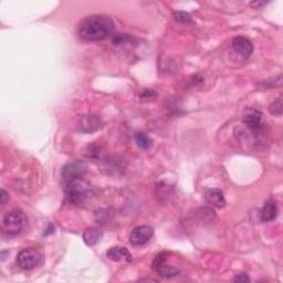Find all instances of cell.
Returning <instances> with one entry per match:
<instances>
[{"mask_svg": "<svg viewBox=\"0 0 283 283\" xmlns=\"http://www.w3.org/2000/svg\"><path fill=\"white\" fill-rule=\"evenodd\" d=\"M114 22L110 17L103 14H95L85 18L80 23L79 36L85 41L103 40L111 35Z\"/></svg>", "mask_w": 283, "mask_h": 283, "instance_id": "6da1fadb", "label": "cell"}, {"mask_svg": "<svg viewBox=\"0 0 283 283\" xmlns=\"http://www.w3.org/2000/svg\"><path fill=\"white\" fill-rule=\"evenodd\" d=\"M26 215L20 209H12L8 212L2 219V229L8 234H18L25 227Z\"/></svg>", "mask_w": 283, "mask_h": 283, "instance_id": "7a4b0ae2", "label": "cell"}, {"mask_svg": "<svg viewBox=\"0 0 283 283\" xmlns=\"http://www.w3.org/2000/svg\"><path fill=\"white\" fill-rule=\"evenodd\" d=\"M65 195L72 205H81L88 197V187L82 178L73 179L64 186Z\"/></svg>", "mask_w": 283, "mask_h": 283, "instance_id": "3957f363", "label": "cell"}, {"mask_svg": "<svg viewBox=\"0 0 283 283\" xmlns=\"http://www.w3.org/2000/svg\"><path fill=\"white\" fill-rule=\"evenodd\" d=\"M243 123L253 133H262V112L257 108H247L242 114Z\"/></svg>", "mask_w": 283, "mask_h": 283, "instance_id": "277c9868", "label": "cell"}, {"mask_svg": "<svg viewBox=\"0 0 283 283\" xmlns=\"http://www.w3.org/2000/svg\"><path fill=\"white\" fill-rule=\"evenodd\" d=\"M40 260V255L33 249H25L18 253L17 265L22 270H31Z\"/></svg>", "mask_w": 283, "mask_h": 283, "instance_id": "5b68a950", "label": "cell"}, {"mask_svg": "<svg viewBox=\"0 0 283 283\" xmlns=\"http://www.w3.org/2000/svg\"><path fill=\"white\" fill-rule=\"evenodd\" d=\"M85 171V165L81 162H74L70 163L66 166H64V169L62 170L61 172V179L62 184L64 186L70 183L73 179L76 178H82V176Z\"/></svg>", "mask_w": 283, "mask_h": 283, "instance_id": "8992f818", "label": "cell"}, {"mask_svg": "<svg viewBox=\"0 0 283 283\" xmlns=\"http://www.w3.org/2000/svg\"><path fill=\"white\" fill-rule=\"evenodd\" d=\"M102 127V121L97 115L86 114L81 116L78 122V131L83 134H92Z\"/></svg>", "mask_w": 283, "mask_h": 283, "instance_id": "52a82bcc", "label": "cell"}, {"mask_svg": "<svg viewBox=\"0 0 283 283\" xmlns=\"http://www.w3.org/2000/svg\"><path fill=\"white\" fill-rule=\"evenodd\" d=\"M154 234V229L151 226H138L132 230L129 234V242L133 246H143L151 240Z\"/></svg>", "mask_w": 283, "mask_h": 283, "instance_id": "ba28073f", "label": "cell"}, {"mask_svg": "<svg viewBox=\"0 0 283 283\" xmlns=\"http://www.w3.org/2000/svg\"><path fill=\"white\" fill-rule=\"evenodd\" d=\"M166 257L164 255L157 256L154 263H153V267H154V270L163 278H171L175 277L179 273L178 268H175L172 266L166 265Z\"/></svg>", "mask_w": 283, "mask_h": 283, "instance_id": "9c48e42d", "label": "cell"}, {"mask_svg": "<svg viewBox=\"0 0 283 283\" xmlns=\"http://www.w3.org/2000/svg\"><path fill=\"white\" fill-rule=\"evenodd\" d=\"M231 46H232V49L234 50V52L238 54L239 56H241L243 59H247V57H250L253 51L252 42L246 37L239 36V37L233 38Z\"/></svg>", "mask_w": 283, "mask_h": 283, "instance_id": "30bf717a", "label": "cell"}, {"mask_svg": "<svg viewBox=\"0 0 283 283\" xmlns=\"http://www.w3.org/2000/svg\"><path fill=\"white\" fill-rule=\"evenodd\" d=\"M206 201L215 208H224L226 206V199H225L223 190L218 188L207 190V193H206Z\"/></svg>", "mask_w": 283, "mask_h": 283, "instance_id": "8fae6325", "label": "cell"}, {"mask_svg": "<svg viewBox=\"0 0 283 283\" xmlns=\"http://www.w3.org/2000/svg\"><path fill=\"white\" fill-rule=\"evenodd\" d=\"M278 216V205L275 200H268L260 210V220L262 223H269L275 220Z\"/></svg>", "mask_w": 283, "mask_h": 283, "instance_id": "7c38bea8", "label": "cell"}, {"mask_svg": "<svg viewBox=\"0 0 283 283\" xmlns=\"http://www.w3.org/2000/svg\"><path fill=\"white\" fill-rule=\"evenodd\" d=\"M107 257L112 261H119V260H125L127 262H131L133 258L131 253L124 247H113L110 249L107 252Z\"/></svg>", "mask_w": 283, "mask_h": 283, "instance_id": "4fadbf2b", "label": "cell"}, {"mask_svg": "<svg viewBox=\"0 0 283 283\" xmlns=\"http://www.w3.org/2000/svg\"><path fill=\"white\" fill-rule=\"evenodd\" d=\"M101 238H102V232H101L99 229L95 228L86 229L83 233V240L88 246H94V244H97Z\"/></svg>", "mask_w": 283, "mask_h": 283, "instance_id": "5bb4252c", "label": "cell"}, {"mask_svg": "<svg viewBox=\"0 0 283 283\" xmlns=\"http://www.w3.org/2000/svg\"><path fill=\"white\" fill-rule=\"evenodd\" d=\"M135 142L137 146L142 148V150H148L152 146V140L148 137L147 134L144 132H138L135 135Z\"/></svg>", "mask_w": 283, "mask_h": 283, "instance_id": "9a60e30c", "label": "cell"}, {"mask_svg": "<svg viewBox=\"0 0 283 283\" xmlns=\"http://www.w3.org/2000/svg\"><path fill=\"white\" fill-rule=\"evenodd\" d=\"M174 18H175V20L179 23H191L193 22V18H191V16L188 12L176 11V12H174Z\"/></svg>", "mask_w": 283, "mask_h": 283, "instance_id": "2e32d148", "label": "cell"}, {"mask_svg": "<svg viewBox=\"0 0 283 283\" xmlns=\"http://www.w3.org/2000/svg\"><path fill=\"white\" fill-rule=\"evenodd\" d=\"M102 154V150H101L100 145L98 144H91L88 146V151H86V156L91 158H99Z\"/></svg>", "mask_w": 283, "mask_h": 283, "instance_id": "e0dca14e", "label": "cell"}, {"mask_svg": "<svg viewBox=\"0 0 283 283\" xmlns=\"http://www.w3.org/2000/svg\"><path fill=\"white\" fill-rule=\"evenodd\" d=\"M270 112L273 115H277V116H280V115H282V99L281 98H279L271 104Z\"/></svg>", "mask_w": 283, "mask_h": 283, "instance_id": "ac0fdd59", "label": "cell"}, {"mask_svg": "<svg viewBox=\"0 0 283 283\" xmlns=\"http://www.w3.org/2000/svg\"><path fill=\"white\" fill-rule=\"evenodd\" d=\"M134 41V38L129 37L128 35H116L113 38V43L116 46L124 45V43Z\"/></svg>", "mask_w": 283, "mask_h": 283, "instance_id": "d6986e66", "label": "cell"}, {"mask_svg": "<svg viewBox=\"0 0 283 283\" xmlns=\"http://www.w3.org/2000/svg\"><path fill=\"white\" fill-rule=\"evenodd\" d=\"M110 215H111V213L108 209H100L99 212L95 213V217H97V220L100 224H103L108 222Z\"/></svg>", "mask_w": 283, "mask_h": 283, "instance_id": "ffe728a7", "label": "cell"}, {"mask_svg": "<svg viewBox=\"0 0 283 283\" xmlns=\"http://www.w3.org/2000/svg\"><path fill=\"white\" fill-rule=\"evenodd\" d=\"M233 281L239 282V283H247V282L250 281V279H249V277L247 275H244V273H240V275H237L236 277H234Z\"/></svg>", "mask_w": 283, "mask_h": 283, "instance_id": "44dd1931", "label": "cell"}, {"mask_svg": "<svg viewBox=\"0 0 283 283\" xmlns=\"http://www.w3.org/2000/svg\"><path fill=\"white\" fill-rule=\"evenodd\" d=\"M152 97H156V92L153 90H146L141 94V98L146 99V98H152Z\"/></svg>", "mask_w": 283, "mask_h": 283, "instance_id": "7402d4cb", "label": "cell"}, {"mask_svg": "<svg viewBox=\"0 0 283 283\" xmlns=\"http://www.w3.org/2000/svg\"><path fill=\"white\" fill-rule=\"evenodd\" d=\"M0 197H1V205L3 206L4 204L7 203V199H8L7 191L4 189H1V191H0Z\"/></svg>", "mask_w": 283, "mask_h": 283, "instance_id": "603a6c76", "label": "cell"}, {"mask_svg": "<svg viewBox=\"0 0 283 283\" xmlns=\"http://www.w3.org/2000/svg\"><path fill=\"white\" fill-rule=\"evenodd\" d=\"M251 6H255V7H261V6H265V4H267V2H251L250 3Z\"/></svg>", "mask_w": 283, "mask_h": 283, "instance_id": "cb8c5ba5", "label": "cell"}]
</instances>
